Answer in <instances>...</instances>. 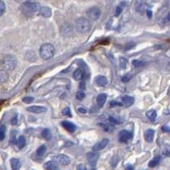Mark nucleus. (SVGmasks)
<instances>
[{"mask_svg": "<svg viewBox=\"0 0 170 170\" xmlns=\"http://www.w3.org/2000/svg\"><path fill=\"white\" fill-rule=\"evenodd\" d=\"M23 8L25 9L26 11H27L28 13H35V12H38L40 10V5L38 3H34V2H30V1H26L25 3H23Z\"/></svg>", "mask_w": 170, "mask_h": 170, "instance_id": "5", "label": "nucleus"}, {"mask_svg": "<svg viewBox=\"0 0 170 170\" xmlns=\"http://www.w3.org/2000/svg\"><path fill=\"white\" fill-rule=\"evenodd\" d=\"M39 55L43 60H50L55 55V48L50 43H44L40 48Z\"/></svg>", "mask_w": 170, "mask_h": 170, "instance_id": "2", "label": "nucleus"}, {"mask_svg": "<svg viewBox=\"0 0 170 170\" xmlns=\"http://www.w3.org/2000/svg\"><path fill=\"white\" fill-rule=\"evenodd\" d=\"M135 9L138 12H140V13H143L145 10V3H143L141 1H139L136 3L135 4Z\"/></svg>", "mask_w": 170, "mask_h": 170, "instance_id": "21", "label": "nucleus"}, {"mask_svg": "<svg viewBox=\"0 0 170 170\" xmlns=\"http://www.w3.org/2000/svg\"><path fill=\"white\" fill-rule=\"evenodd\" d=\"M154 135H155V132L153 129H147L146 131L145 132V140L149 143L152 142L153 138H154Z\"/></svg>", "mask_w": 170, "mask_h": 170, "instance_id": "16", "label": "nucleus"}, {"mask_svg": "<svg viewBox=\"0 0 170 170\" xmlns=\"http://www.w3.org/2000/svg\"><path fill=\"white\" fill-rule=\"evenodd\" d=\"M16 65H17V60L15 59V57L10 55L4 56L0 60V67L2 68V70L6 71L14 70Z\"/></svg>", "mask_w": 170, "mask_h": 170, "instance_id": "1", "label": "nucleus"}, {"mask_svg": "<svg viewBox=\"0 0 170 170\" xmlns=\"http://www.w3.org/2000/svg\"><path fill=\"white\" fill-rule=\"evenodd\" d=\"M5 137V127L1 126L0 127V141H2Z\"/></svg>", "mask_w": 170, "mask_h": 170, "instance_id": "29", "label": "nucleus"}, {"mask_svg": "<svg viewBox=\"0 0 170 170\" xmlns=\"http://www.w3.org/2000/svg\"><path fill=\"white\" fill-rule=\"evenodd\" d=\"M51 14H52V10H51V9L50 7H41L40 8V10L38 11V14L39 15H41L42 17H50L51 16Z\"/></svg>", "mask_w": 170, "mask_h": 170, "instance_id": "11", "label": "nucleus"}, {"mask_svg": "<svg viewBox=\"0 0 170 170\" xmlns=\"http://www.w3.org/2000/svg\"><path fill=\"white\" fill-rule=\"evenodd\" d=\"M10 165L12 170H20L21 168V162L16 158H12L10 160Z\"/></svg>", "mask_w": 170, "mask_h": 170, "instance_id": "19", "label": "nucleus"}, {"mask_svg": "<svg viewBox=\"0 0 170 170\" xmlns=\"http://www.w3.org/2000/svg\"><path fill=\"white\" fill-rule=\"evenodd\" d=\"M162 130H163V132H170V127H167V126H163V127H162Z\"/></svg>", "mask_w": 170, "mask_h": 170, "instance_id": "43", "label": "nucleus"}, {"mask_svg": "<svg viewBox=\"0 0 170 170\" xmlns=\"http://www.w3.org/2000/svg\"><path fill=\"white\" fill-rule=\"evenodd\" d=\"M163 154L164 155V156H169L170 157V151H168V150H164V151L163 152Z\"/></svg>", "mask_w": 170, "mask_h": 170, "instance_id": "42", "label": "nucleus"}, {"mask_svg": "<svg viewBox=\"0 0 170 170\" xmlns=\"http://www.w3.org/2000/svg\"><path fill=\"white\" fill-rule=\"evenodd\" d=\"M122 12V8L120 6H117V9H116V16H119Z\"/></svg>", "mask_w": 170, "mask_h": 170, "instance_id": "38", "label": "nucleus"}, {"mask_svg": "<svg viewBox=\"0 0 170 170\" xmlns=\"http://www.w3.org/2000/svg\"><path fill=\"white\" fill-rule=\"evenodd\" d=\"M53 160L55 161V162L60 163V164H61V165H64V166L68 165V164L70 163V158H69L67 156H66V155H62V154L58 155V156H55L53 157Z\"/></svg>", "mask_w": 170, "mask_h": 170, "instance_id": "6", "label": "nucleus"}, {"mask_svg": "<svg viewBox=\"0 0 170 170\" xmlns=\"http://www.w3.org/2000/svg\"><path fill=\"white\" fill-rule=\"evenodd\" d=\"M90 27H91L90 22L86 18H78V20L76 21V22H75V28L78 32L86 33V32H88L90 30Z\"/></svg>", "mask_w": 170, "mask_h": 170, "instance_id": "3", "label": "nucleus"}, {"mask_svg": "<svg viewBox=\"0 0 170 170\" xmlns=\"http://www.w3.org/2000/svg\"><path fill=\"white\" fill-rule=\"evenodd\" d=\"M127 65V60L126 58H123V57H121L119 58V66L122 69H125Z\"/></svg>", "mask_w": 170, "mask_h": 170, "instance_id": "26", "label": "nucleus"}, {"mask_svg": "<svg viewBox=\"0 0 170 170\" xmlns=\"http://www.w3.org/2000/svg\"><path fill=\"white\" fill-rule=\"evenodd\" d=\"M62 126H63L64 128H66L67 131L71 132V133H73L76 130V125L74 123H70V122H68V121H64L62 122Z\"/></svg>", "mask_w": 170, "mask_h": 170, "instance_id": "12", "label": "nucleus"}, {"mask_svg": "<svg viewBox=\"0 0 170 170\" xmlns=\"http://www.w3.org/2000/svg\"><path fill=\"white\" fill-rule=\"evenodd\" d=\"M135 46V43L133 42H129L128 43L126 44V46H125V50H130L132 48H134Z\"/></svg>", "mask_w": 170, "mask_h": 170, "instance_id": "34", "label": "nucleus"}, {"mask_svg": "<svg viewBox=\"0 0 170 170\" xmlns=\"http://www.w3.org/2000/svg\"><path fill=\"white\" fill-rule=\"evenodd\" d=\"M5 11V4L3 1H0V15L4 14Z\"/></svg>", "mask_w": 170, "mask_h": 170, "instance_id": "32", "label": "nucleus"}, {"mask_svg": "<svg viewBox=\"0 0 170 170\" xmlns=\"http://www.w3.org/2000/svg\"><path fill=\"white\" fill-rule=\"evenodd\" d=\"M109 143V140L108 139H103L102 140H100L99 142H98L97 144L93 146V152H99V151H101L103 149L106 147V145H108Z\"/></svg>", "mask_w": 170, "mask_h": 170, "instance_id": "7", "label": "nucleus"}, {"mask_svg": "<svg viewBox=\"0 0 170 170\" xmlns=\"http://www.w3.org/2000/svg\"><path fill=\"white\" fill-rule=\"evenodd\" d=\"M122 100H123V104L124 106H126V107H129V106H131L134 102H135V99H134V97H131V96H128V95H125L123 96V98H122Z\"/></svg>", "mask_w": 170, "mask_h": 170, "instance_id": "14", "label": "nucleus"}, {"mask_svg": "<svg viewBox=\"0 0 170 170\" xmlns=\"http://www.w3.org/2000/svg\"><path fill=\"white\" fill-rule=\"evenodd\" d=\"M106 99H107V95H106V94H100V95H98L96 100H97V104H98L99 107H102L105 105Z\"/></svg>", "mask_w": 170, "mask_h": 170, "instance_id": "17", "label": "nucleus"}, {"mask_svg": "<svg viewBox=\"0 0 170 170\" xmlns=\"http://www.w3.org/2000/svg\"><path fill=\"white\" fill-rule=\"evenodd\" d=\"M17 123H18L17 117L15 116V117H14V118L11 120V124H12V125H16V124H17Z\"/></svg>", "mask_w": 170, "mask_h": 170, "instance_id": "40", "label": "nucleus"}, {"mask_svg": "<svg viewBox=\"0 0 170 170\" xmlns=\"http://www.w3.org/2000/svg\"><path fill=\"white\" fill-rule=\"evenodd\" d=\"M133 66L135 67H143V66H145V63L144 61H142V60H133Z\"/></svg>", "mask_w": 170, "mask_h": 170, "instance_id": "28", "label": "nucleus"}, {"mask_svg": "<svg viewBox=\"0 0 170 170\" xmlns=\"http://www.w3.org/2000/svg\"><path fill=\"white\" fill-rule=\"evenodd\" d=\"M34 100V98L33 97H25V98H23L22 99V101L26 104H29V103L32 102Z\"/></svg>", "mask_w": 170, "mask_h": 170, "instance_id": "33", "label": "nucleus"}, {"mask_svg": "<svg viewBox=\"0 0 170 170\" xmlns=\"http://www.w3.org/2000/svg\"><path fill=\"white\" fill-rule=\"evenodd\" d=\"M146 13H147V15H148L149 18H152V12L151 10H146Z\"/></svg>", "mask_w": 170, "mask_h": 170, "instance_id": "45", "label": "nucleus"}, {"mask_svg": "<svg viewBox=\"0 0 170 170\" xmlns=\"http://www.w3.org/2000/svg\"><path fill=\"white\" fill-rule=\"evenodd\" d=\"M146 116L152 122H154L156 118V111L155 110H150L146 112Z\"/></svg>", "mask_w": 170, "mask_h": 170, "instance_id": "22", "label": "nucleus"}, {"mask_svg": "<svg viewBox=\"0 0 170 170\" xmlns=\"http://www.w3.org/2000/svg\"><path fill=\"white\" fill-rule=\"evenodd\" d=\"M130 78H131V76H130V75H125V76L123 77V78H122V81L123 82V83H127V82H128L130 80Z\"/></svg>", "mask_w": 170, "mask_h": 170, "instance_id": "35", "label": "nucleus"}, {"mask_svg": "<svg viewBox=\"0 0 170 170\" xmlns=\"http://www.w3.org/2000/svg\"><path fill=\"white\" fill-rule=\"evenodd\" d=\"M168 95H170V87H169V89H168Z\"/></svg>", "mask_w": 170, "mask_h": 170, "instance_id": "49", "label": "nucleus"}, {"mask_svg": "<svg viewBox=\"0 0 170 170\" xmlns=\"http://www.w3.org/2000/svg\"><path fill=\"white\" fill-rule=\"evenodd\" d=\"M27 111L32 113H42V112H46L47 109L43 106H32L27 108Z\"/></svg>", "mask_w": 170, "mask_h": 170, "instance_id": "10", "label": "nucleus"}, {"mask_svg": "<svg viewBox=\"0 0 170 170\" xmlns=\"http://www.w3.org/2000/svg\"><path fill=\"white\" fill-rule=\"evenodd\" d=\"M109 120H110V122H111L112 123H118L115 118H113V117H110V118H109Z\"/></svg>", "mask_w": 170, "mask_h": 170, "instance_id": "44", "label": "nucleus"}, {"mask_svg": "<svg viewBox=\"0 0 170 170\" xmlns=\"http://www.w3.org/2000/svg\"><path fill=\"white\" fill-rule=\"evenodd\" d=\"M86 14H87V16H88V18L90 21H97L99 18L100 14H101V10L98 7L95 6V7L89 8V10H87V12H86Z\"/></svg>", "mask_w": 170, "mask_h": 170, "instance_id": "4", "label": "nucleus"}, {"mask_svg": "<svg viewBox=\"0 0 170 170\" xmlns=\"http://www.w3.org/2000/svg\"><path fill=\"white\" fill-rule=\"evenodd\" d=\"M11 136H12V138L10 139V142L11 143H13V144H14V142H15V136H14V135H11Z\"/></svg>", "mask_w": 170, "mask_h": 170, "instance_id": "47", "label": "nucleus"}, {"mask_svg": "<svg viewBox=\"0 0 170 170\" xmlns=\"http://www.w3.org/2000/svg\"><path fill=\"white\" fill-rule=\"evenodd\" d=\"M79 89H82V90H83V89H86V84H85L84 81L80 82V83H79Z\"/></svg>", "mask_w": 170, "mask_h": 170, "instance_id": "37", "label": "nucleus"}, {"mask_svg": "<svg viewBox=\"0 0 170 170\" xmlns=\"http://www.w3.org/2000/svg\"><path fill=\"white\" fill-rule=\"evenodd\" d=\"M95 82L96 84L99 86V87H105L108 83L107 79L104 76H98V77H96L95 79Z\"/></svg>", "mask_w": 170, "mask_h": 170, "instance_id": "13", "label": "nucleus"}, {"mask_svg": "<svg viewBox=\"0 0 170 170\" xmlns=\"http://www.w3.org/2000/svg\"><path fill=\"white\" fill-rule=\"evenodd\" d=\"M45 152H46V146L45 145H41L37 151V154L38 156H42L45 154Z\"/></svg>", "mask_w": 170, "mask_h": 170, "instance_id": "27", "label": "nucleus"}, {"mask_svg": "<svg viewBox=\"0 0 170 170\" xmlns=\"http://www.w3.org/2000/svg\"><path fill=\"white\" fill-rule=\"evenodd\" d=\"M78 112H80V113H83V114H84L87 112V110H86L85 108H83V107H78Z\"/></svg>", "mask_w": 170, "mask_h": 170, "instance_id": "39", "label": "nucleus"}, {"mask_svg": "<svg viewBox=\"0 0 170 170\" xmlns=\"http://www.w3.org/2000/svg\"><path fill=\"white\" fill-rule=\"evenodd\" d=\"M61 113L63 116H67V117H71V111H70V108L69 107H66V108H64L62 111H61Z\"/></svg>", "mask_w": 170, "mask_h": 170, "instance_id": "30", "label": "nucleus"}, {"mask_svg": "<svg viewBox=\"0 0 170 170\" xmlns=\"http://www.w3.org/2000/svg\"><path fill=\"white\" fill-rule=\"evenodd\" d=\"M17 145L18 147L20 149H22L24 146L26 145V139L24 136H20L19 139H18V141H17Z\"/></svg>", "mask_w": 170, "mask_h": 170, "instance_id": "24", "label": "nucleus"}, {"mask_svg": "<svg viewBox=\"0 0 170 170\" xmlns=\"http://www.w3.org/2000/svg\"><path fill=\"white\" fill-rule=\"evenodd\" d=\"M165 21H166L167 22H170V11L168 12V15L166 16V19H165Z\"/></svg>", "mask_w": 170, "mask_h": 170, "instance_id": "46", "label": "nucleus"}, {"mask_svg": "<svg viewBox=\"0 0 170 170\" xmlns=\"http://www.w3.org/2000/svg\"><path fill=\"white\" fill-rule=\"evenodd\" d=\"M84 77V71L82 68H78L73 73V78L77 81H80Z\"/></svg>", "mask_w": 170, "mask_h": 170, "instance_id": "15", "label": "nucleus"}, {"mask_svg": "<svg viewBox=\"0 0 170 170\" xmlns=\"http://www.w3.org/2000/svg\"><path fill=\"white\" fill-rule=\"evenodd\" d=\"M132 133H130L129 131H127V130H122V131L119 133V141L122 142V143H125V142H127L130 139L132 138Z\"/></svg>", "mask_w": 170, "mask_h": 170, "instance_id": "8", "label": "nucleus"}, {"mask_svg": "<svg viewBox=\"0 0 170 170\" xmlns=\"http://www.w3.org/2000/svg\"><path fill=\"white\" fill-rule=\"evenodd\" d=\"M85 97V94L83 91H79V92L77 93V95H76V98L78 100H82V99H84Z\"/></svg>", "mask_w": 170, "mask_h": 170, "instance_id": "31", "label": "nucleus"}, {"mask_svg": "<svg viewBox=\"0 0 170 170\" xmlns=\"http://www.w3.org/2000/svg\"><path fill=\"white\" fill-rule=\"evenodd\" d=\"M78 170H86V166L84 164H79L78 166Z\"/></svg>", "mask_w": 170, "mask_h": 170, "instance_id": "41", "label": "nucleus"}, {"mask_svg": "<svg viewBox=\"0 0 170 170\" xmlns=\"http://www.w3.org/2000/svg\"><path fill=\"white\" fill-rule=\"evenodd\" d=\"M43 168L46 170H60L56 164L54 162H52V161L45 163V164L43 165Z\"/></svg>", "mask_w": 170, "mask_h": 170, "instance_id": "18", "label": "nucleus"}, {"mask_svg": "<svg viewBox=\"0 0 170 170\" xmlns=\"http://www.w3.org/2000/svg\"><path fill=\"white\" fill-rule=\"evenodd\" d=\"M160 160H161V156H155V157L149 163V167H150V168H154V167H156V165L160 163Z\"/></svg>", "mask_w": 170, "mask_h": 170, "instance_id": "23", "label": "nucleus"}, {"mask_svg": "<svg viewBox=\"0 0 170 170\" xmlns=\"http://www.w3.org/2000/svg\"><path fill=\"white\" fill-rule=\"evenodd\" d=\"M42 136L45 139V140H50V139H51V133H50V129H48V128L43 129L42 132Z\"/></svg>", "mask_w": 170, "mask_h": 170, "instance_id": "25", "label": "nucleus"}, {"mask_svg": "<svg viewBox=\"0 0 170 170\" xmlns=\"http://www.w3.org/2000/svg\"><path fill=\"white\" fill-rule=\"evenodd\" d=\"M87 159L91 165H95L97 161L99 159V154L98 153L92 152H89L87 154Z\"/></svg>", "mask_w": 170, "mask_h": 170, "instance_id": "9", "label": "nucleus"}, {"mask_svg": "<svg viewBox=\"0 0 170 170\" xmlns=\"http://www.w3.org/2000/svg\"><path fill=\"white\" fill-rule=\"evenodd\" d=\"M92 170H94V169H92Z\"/></svg>", "mask_w": 170, "mask_h": 170, "instance_id": "50", "label": "nucleus"}, {"mask_svg": "<svg viewBox=\"0 0 170 170\" xmlns=\"http://www.w3.org/2000/svg\"><path fill=\"white\" fill-rule=\"evenodd\" d=\"M9 78L8 72L4 70H0V83H3L7 81Z\"/></svg>", "mask_w": 170, "mask_h": 170, "instance_id": "20", "label": "nucleus"}, {"mask_svg": "<svg viewBox=\"0 0 170 170\" xmlns=\"http://www.w3.org/2000/svg\"><path fill=\"white\" fill-rule=\"evenodd\" d=\"M110 106H123V103L120 102H117V101H111L110 103Z\"/></svg>", "mask_w": 170, "mask_h": 170, "instance_id": "36", "label": "nucleus"}, {"mask_svg": "<svg viewBox=\"0 0 170 170\" xmlns=\"http://www.w3.org/2000/svg\"><path fill=\"white\" fill-rule=\"evenodd\" d=\"M134 169V168L131 166V165H127V167H126V170H133Z\"/></svg>", "mask_w": 170, "mask_h": 170, "instance_id": "48", "label": "nucleus"}]
</instances>
